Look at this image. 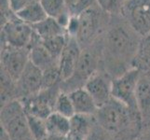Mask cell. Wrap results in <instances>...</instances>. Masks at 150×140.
Here are the masks:
<instances>
[{
    "mask_svg": "<svg viewBox=\"0 0 150 140\" xmlns=\"http://www.w3.org/2000/svg\"><path fill=\"white\" fill-rule=\"evenodd\" d=\"M15 14H16L18 19L23 21V23L31 25V26L42 22L46 18H48V15L44 10L39 0L30 4L29 6L21 9L20 11L16 12Z\"/></svg>",
    "mask_w": 150,
    "mask_h": 140,
    "instance_id": "20",
    "label": "cell"
},
{
    "mask_svg": "<svg viewBox=\"0 0 150 140\" xmlns=\"http://www.w3.org/2000/svg\"><path fill=\"white\" fill-rule=\"evenodd\" d=\"M60 84L51 88L42 89L38 93L21 99L26 114L46 120L54 112L57 97L61 92Z\"/></svg>",
    "mask_w": 150,
    "mask_h": 140,
    "instance_id": "5",
    "label": "cell"
},
{
    "mask_svg": "<svg viewBox=\"0 0 150 140\" xmlns=\"http://www.w3.org/2000/svg\"><path fill=\"white\" fill-rule=\"evenodd\" d=\"M29 50L30 61L42 71H46L58 65V60L55 59L47 50V49L43 46L40 38L35 33L34 34Z\"/></svg>",
    "mask_w": 150,
    "mask_h": 140,
    "instance_id": "15",
    "label": "cell"
},
{
    "mask_svg": "<svg viewBox=\"0 0 150 140\" xmlns=\"http://www.w3.org/2000/svg\"><path fill=\"white\" fill-rule=\"evenodd\" d=\"M81 51L82 49L76 38L68 37L66 45L58 60V67L62 81L68 80L73 75Z\"/></svg>",
    "mask_w": 150,
    "mask_h": 140,
    "instance_id": "13",
    "label": "cell"
},
{
    "mask_svg": "<svg viewBox=\"0 0 150 140\" xmlns=\"http://www.w3.org/2000/svg\"><path fill=\"white\" fill-rule=\"evenodd\" d=\"M64 2L66 3V5H67V7H68L69 9L73 6V5L75 4V2H76V0H64Z\"/></svg>",
    "mask_w": 150,
    "mask_h": 140,
    "instance_id": "30",
    "label": "cell"
},
{
    "mask_svg": "<svg viewBox=\"0 0 150 140\" xmlns=\"http://www.w3.org/2000/svg\"><path fill=\"white\" fill-rule=\"evenodd\" d=\"M48 17L58 20L63 15L70 12L64 0H39Z\"/></svg>",
    "mask_w": 150,
    "mask_h": 140,
    "instance_id": "22",
    "label": "cell"
},
{
    "mask_svg": "<svg viewBox=\"0 0 150 140\" xmlns=\"http://www.w3.org/2000/svg\"><path fill=\"white\" fill-rule=\"evenodd\" d=\"M95 122L94 116L76 115L70 119L71 140H85L91 126Z\"/></svg>",
    "mask_w": 150,
    "mask_h": 140,
    "instance_id": "18",
    "label": "cell"
},
{
    "mask_svg": "<svg viewBox=\"0 0 150 140\" xmlns=\"http://www.w3.org/2000/svg\"><path fill=\"white\" fill-rule=\"evenodd\" d=\"M96 3L103 12L117 14L122 11L125 0H96Z\"/></svg>",
    "mask_w": 150,
    "mask_h": 140,
    "instance_id": "27",
    "label": "cell"
},
{
    "mask_svg": "<svg viewBox=\"0 0 150 140\" xmlns=\"http://www.w3.org/2000/svg\"><path fill=\"white\" fill-rule=\"evenodd\" d=\"M96 0H76L75 4L69 9L72 16H79L85 10L94 6Z\"/></svg>",
    "mask_w": 150,
    "mask_h": 140,
    "instance_id": "28",
    "label": "cell"
},
{
    "mask_svg": "<svg viewBox=\"0 0 150 140\" xmlns=\"http://www.w3.org/2000/svg\"><path fill=\"white\" fill-rule=\"evenodd\" d=\"M35 1H38V0H8V3L11 11L16 13Z\"/></svg>",
    "mask_w": 150,
    "mask_h": 140,
    "instance_id": "29",
    "label": "cell"
},
{
    "mask_svg": "<svg viewBox=\"0 0 150 140\" xmlns=\"http://www.w3.org/2000/svg\"><path fill=\"white\" fill-rule=\"evenodd\" d=\"M136 102L144 131L150 127V73L148 72L141 71L136 90Z\"/></svg>",
    "mask_w": 150,
    "mask_h": 140,
    "instance_id": "14",
    "label": "cell"
},
{
    "mask_svg": "<svg viewBox=\"0 0 150 140\" xmlns=\"http://www.w3.org/2000/svg\"><path fill=\"white\" fill-rule=\"evenodd\" d=\"M112 77L100 69L85 84L84 88L93 98L98 107L112 98Z\"/></svg>",
    "mask_w": 150,
    "mask_h": 140,
    "instance_id": "12",
    "label": "cell"
},
{
    "mask_svg": "<svg viewBox=\"0 0 150 140\" xmlns=\"http://www.w3.org/2000/svg\"><path fill=\"white\" fill-rule=\"evenodd\" d=\"M140 75L141 70L132 67L120 77L113 79L112 82V97L135 111H138L136 90Z\"/></svg>",
    "mask_w": 150,
    "mask_h": 140,
    "instance_id": "6",
    "label": "cell"
},
{
    "mask_svg": "<svg viewBox=\"0 0 150 140\" xmlns=\"http://www.w3.org/2000/svg\"><path fill=\"white\" fill-rule=\"evenodd\" d=\"M141 40L131 26L113 27L103 38L100 69L115 79L132 68Z\"/></svg>",
    "mask_w": 150,
    "mask_h": 140,
    "instance_id": "1",
    "label": "cell"
},
{
    "mask_svg": "<svg viewBox=\"0 0 150 140\" xmlns=\"http://www.w3.org/2000/svg\"><path fill=\"white\" fill-rule=\"evenodd\" d=\"M32 27L35 33L38 36L41 40L49 39L57 37V36L66 34V30L57 22V20L50 17L46 18L42 22L32 25Z\"/></svg>",
    "mask_w": 150,
    "mask_h": 140,
    "instance_id": "19",
    "label": "cell"
},
{
    "mask_svg": "<svg viewBox=\"0 0 150 140\" xmlns=\"http://www.w3.org/2000/svg\"><path fill=\"white\" fill-rule=\"evenodd\" d=\"M29 49H18L10 46H1V71L15 82L30 61Z\"/></svg>",
    "mask_w": 150,
    "mask_h": 140,
    "instance_id": "9",
    "label": "cell"
},
{
    "mask_svg": "<svg viewBox=\"0 0 150 140\" xmlns=\"http://www.w3.org/2000/svg\"><path fill=\"white\" fill-rule=\"evenodd\" d=\"M70 98L73 103L75 112L77 115L95 116L98 107L91 95L85 88H79L69 92Z\"/></svg>",
    "mask_w": 150,
    "mask_h": 140,
    "instance_id": "16",
    "label": "cell"
},
{
    "mask_svg": "<svg viewBox=\"0 0 150 140\" xmlns=\"http://www.w3.org/2000/svg\"><path fill=\"white\" fill-rule=\"evenodd\" d=\"M94 117L102 128L118 140H134L143 131L139 112L113 97L98 107Z\"/></svg>",
    "mask_w": 150,
    "mask_h": 140,
    "instance_id": "2",
    "label": "cell"
},
{
    "mask_svg": "<svg viewBox=\"0 0 150 140\" xmlns=\"http://www.w3.org/2000/svg\"><path fill=\"white\" fill-rule=\"evenodd\" d=\"M121 13L141 38L150 34V0H125Z\"/></svg>",
    "mask_w": 150,
    "mask_h": 140,
    "instance_id": "8",
    "label": "cell"
},
{
    "mask_svg": "<svg viewBox=\"0 0 150 140\" xmlns=\"http://www.w3.org/2000/svg\"><path fill=\"white\" fill-rule=\"evenodd\" d=\"M133 67L150 73V34L142 38L137 56L133 62Z\"/></svg>",
    "mask_w": 150,
    "mask_h": 140,
    "instance_id": "21",
    "label": "cell"
},
{
    "mask_svg": "<svg viewBox=\"0 0 150 140\" xmlns=\"http://www.w3.org/2000/svg\"><path fill=\"white\" fill-rule=\"evenodd\" d=\"M1 129L9 140L35 139L30 132L26 112L18 99L1 106Z\"/></svg>",
    "mask_w": 150,
    "mask_h": 140,
    "instance_id": "4",
    "label": "cell"
},
{
    "mask_svg": "<svg viewBox=\"0 0 150 140\" xmlns=\"http://www.w3.org/2000/svg\"><path fill=\"white\" fill-rule=\"evenodd\" d=\"M103 38H98L93 43L82 49L76 69L68 80L62 81V92L69 93L79 88H83L87 81L101 68Z\"/></svg>",
    "mask_w": 150,
    "mask_h": 140,
    "instance_id": "3",
    "label": "cell"
},
{
    "mask_svg": "<svg viewBox=\"0 0 150 140\" xmlns=\"http://www.w3.org/2000/svg\"><path fill=\"white\" fill-rule=\"evenodd\" d=\"M79 18V29L76 34V40L81 49L90 46L99 38L100 29V13L92 7L82 12Z\"/></svg>",
    "mask_w": 150,
    "mask_h": 140,
    "instance_id": "10",
    "label": "cell"
},
{
    "mask_svg": "<svg viewBox=\"0 0 150 140\" xmlns=\"http://www.w3.org/2000/svg\"><path fill=\"white\" fill-rule=\"evenodd\" d=\"M34 34L33 27L18 19L15 14L12 18L2 24L1 46L29 49Z\"/></svg>",
    "mask_w": 150,
    "mask_h": 140,
    "instance_id": "7",
    "label": "cell"
},
{
    "mask_svg": "<svg viewBox=\"0 0 150 140\" xmlns=\"http://www.w3.org/2000/svg\"><path fill=\"white\" fill-rule=\"evenodd\" d=\"M43 89V71L32 62L28 64L16 81V98L18 100L34 95Z\"/></svg>",
    "mask_w": 150,
    "mask_h": 140,
    "instance_id": "11",
    "label": "cell"
},
{
    "mask_svg": "<svg viewBox=\"0 0 150 140\" xmlns=\"http://www.w3.org/2000/svg\"><path fill=\"white\" fill-rule=\"evenodd\" d=\"M67 39H68V36H67V34H65V35L57 36V37L51 38L49 39H45V40H41V41H42L43 46L47 49L49 53L52 55L55 59L59 60L60 56L66 45Z\"/></svg>",
    "mask_w": 150,
    "mask_h": 140,
    "instance_id": "24",
    "label": "cell"
},
{
    "mask_svg": "<svg viewBox=\"0 0 150 140\" xmlns=\"http://www.w3.org/2000/svg\"><path fill=\"white\" fill-rule=\"evenodd\" d=\"M54 112L59 113L60 115L67 119H71L76 115L73 103L70 98L69 93L61 92L57 97V100L54 107Z\"/></svg>",
    "mask_w": 150,
    "mask_h": 140,
    "instance_id": "23",
    "label": "cell"
},
{
    "mask_svg": "<svg viewBox=\"0 0 150 140\" xmlns=\"http://www.w3.org/2000/svg\"><path fill=\"white\" fill-rule=\"evenodd\" d=\"M95 118V117H94ZM85 140H118L114 134L108 133L96 122V120Z\"/></svg>",
    "mask_w": 150,
    "mask_h": 140,
    "instance_id": "26",
    "label": "cell"
},
{
    "mask_svg": "<svg viewBox=\"0 0 150 140\" xmlns=\"http://www.w3.org/2000/svg\"><path fill=\"white\" fill-rule=\"evenodd\" d=\"M48 136L53 137H68L71 131L70 119L53 112L45 120Z\"/></svg>",
    "mask_w": 150,
    "mask_h": 140,
    "instance_id": "17",
    "label": "cell"
},
{
    "mask_svg": "<svg viewBox=\"0 0 150 140\" xmlns=\"http://www.w3.org/2000/svg\"><path fill=\"white\" fill-rule=\"evenodd\" d=\"M27 115L28 125L30 132L32 134L35 140H45L48 137V132L46 128L45 120L37 118L32 115Z\"/></svg>",
    "mask_w": 150,
    "mask_h": 140,
    "instance_id": "25",
    "label": "cell"
}]
</instances>
